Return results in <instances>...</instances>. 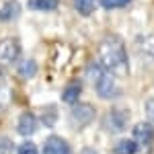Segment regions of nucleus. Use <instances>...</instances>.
I'll list each match as a JSON object with an SVG mask.
<instances>
[{
  "instance_id": "0eeeda50",
  "label": "nucleus",
  "mask_w": 154,
  "mask_h": 154,
  "mask_svg": "<svg viewBox=\"0 0 154 154\" xmlns=\"http://www.w3.org/2000/svg\"><path fill=\"white\" fill-rule=\"evenodd\" d=\"M43 154H70V144L60 136H51L43 146Z\"/></svg>"
},
{
  "instance_id": "1a4fd4ad",
  "label": "nucleus",
  "mask_w": 154,
  "mask_h": 154,
  "mask_svg": "<svg viewBox=\"0 0 154 154\" xmlns=\"http://www.w3.org/2000/svg\"><path fill=\"white\" fill-rule=\"evenodd\" d=\"M80 91H82V86H80V82H70L66 88H64V93H62V99L66 101V103H70V105H74V103H78V97H80Z\"/></svg>"
},
{
  "instance_id": "f03ea898",
  "label": "nucleus",
  "mask_w": 154,
  "mask_h": 154,
  "mask_svg": "<svg viewBox=\"0 0 154 154\" xmlns=\"http://www.w3.org/2000/svg\"><path fill=\"white\" fill-rule=\"evenodd\" d=\"M95 88H97V93H99L101 99H117L121 95V88H119L117 80H115V74H111V72H107V70L97 78Z\"/></svg>"
},
{
  "instance_id": "39448f33",
  "label": "nucleus",
  "mask_w": 154,
  "mask_h": 154,
  "mask_svg": "<svg viewBox=\"0 0 154 154\" xmlns=\"http://www.w3.org/2000/svg\"><path fill=\"white\" fill-rule=\"evenodd\" d=\"M93 117H95L93 105H88V103H74V107H72V111H70V123L76 130L88 125L93 121Z\"/></svg>"
},
{
  "instance_id": "7ed1b4c3",
  "label": "nucleus",
  "mask_w": 154,
  "mask_h": 154,
  "mask_svg": "<svg viewBox=\"0 0 154 154\" xmlns=\"http://www.w3.org/2000/svg\"><path fill=\"white\" fill-rule=\"evenodd\" d=\"M130 123V113L125 109H111L103 117V128L111 134H121Z\"/></svg>"
},
{
  "instance_id": "9b49d317",
  "label": "nucleus",
  "mask_w": 154,
  "mask_h": 154,
  "mask_svg": "<svg viewBox=\"0 0 154 154\" xmlns=\"http://www.w3.org/2000/svg\"><path fill=\"white\" fill-rule=\"evenodd\" d=\"M138 49H140L142 54H146V56L154 58V33L138 37Z\"/></svg>"
},
{
  "instance_id": "9d476101",
  "label": "nucleus",
  "mask_w": 154,
  "mask_h": 154,
  "mask_svg": "<svg viewBox=\"0 0 154 154\" xmlns=\"http://www.w3.org/2000/svg\"><path fill=\"white\" fill-rule=\"evenodd\" d=\"M19 2L17 0H11L6 2L2 8H0V21H11V19H17L19 17Z\"/></svg>"
},
{
  "instance_id": "2eb2a0df",
  "label": "nucleus",
  "mask_w": 154,
  "mask_h": 154,
  "mask_svg": "<svg viewBox=\"0 0 154 154\" xmlns=\"http://www.w3.org/2000/svg\"><path fill=\"white\" fill-rule=\"evenodd\" d=\"M138 152V144L134 140H121L115 144V154H136Z\"/></svg>"
},
{
  "instance_id": "20e7f679",
  "label": "nucleus",
  "mask_w": 154,
  "mask_h": 154,
  "mask_svg": "<svg viewBox=\"0 0 154 154\" xmlns=\"http://www.w3.org/2000/svg\"><path fill=\"white\" fill-rule=\"evenodd\" d=\"M21 56V41L14 37H6L0 41V66H11Z\"/></svg>"
},
{
  "instance_id": "aec40b11",
  "label": "nucleus",
  "mask_w": 154,
  "mask_h": 154,
  "mask_svg": "<svg viewBox=\"0 0 154 154\" xmlns=\"http://www.w3.org/2000/svg\"><path fill=\"white\" fill-rule=\"evenodd\" d=\"M82 154H97V152H95V150H91V148H84Z\"/></svg>"
},
{
  "instance_id": "6ab92c4d",
  "label": "nucleus",
  "mask_w": 154,
  "mask_h": 154,
  "mask_svg": "<svg viewBox=\"0 0 154 154\" xmlns=\"http://www.w3.org/2000/svg\"><path fill=\"white\" fill-rule=\"evenodd\" d=\"M146 115L150 119V123H154V99H150V101L146 103Z\"/></svg>"
},
{
  "instance_id": "a211bd4d",
  "label": "nucleus",
  "mask_w": 154,
  "mask_h": 154,
  "mask_svg": "<svg viewBox=\"0 0 154 154\" xmlns=\"http://www.w3.org/2000/svg\"><path fill=\"white\" fill-rule=\"evenodd\" d=\"M0 154H12V142L8 138H0Z\"/></svg>"
},
{
  "instance_id": "423d86ee",
  "label": "nucleus",
  "mask_w": 154,
  "mask_h": 154,
  "mask_svg": "<svg viewBox=\"0 0 154 154\" xmlns=\"http://www.w3.org/2000/svg\"><path fill=\"white\" fill-rule=\"evenodd\" d=\"M134 142L138 144V148H150L154 144V125L152 123H138L134 128Z\"/></svg>"
},
{
  "instance_id": "f3484780",
  "label": "nucleus",
  "mask_w": 154,
  "mask_h": 154,
  "mask_svg": "<svg viewBox=\"0 0 154 154\" xmlns=\"http://www.w3.org/2000/svg\"><path fill=\"white\" fill-rule=\"evenodd\" d=\"M101 2H103L105 8H121V6H125L130 0H101Z\"/></svg>"
},
{
  "instance_id": "ddd939ff",
  "label": "nucleus",
  "mask_w": 154,
  "mask_h": 154,
  "mask_svg": "<svg viewBox=\"0 0 154 154\" xmlns=\"http://www.w3.org/2000/svg\"><path fill=\"white\" fill-rule=\"evenodd\" d=\"M95 6H97V0H74V8L80 12L82 17H88L95 12Z\"/></svg>"
},
{
  "instance_id": "f8f14e48",
  "label": "nucleus",
  "mask_w": 154,
  "mask_h": 154,
  "mask_svg": "<svg viewBox=\"0 0 154 154\" xmlns=\"http://www.w3.org/2000/svg\"><path fill=\"white\" fill-rule=\"evenodd\" d=\"M37 74V64L35 60H25L19 64V76L21 78H33Z\"/></svg>"
},
{
  "instance_id": "6e6552de",
  "label": "nucleus",
  "mask_w": 154,
  "mask_h": 154,
  "mask_svg": "<svg viewBox=\"0 0 154 154\" xmlns=\"http://www.w3.org/2000/svg\"><path fill=\"white\" fill-rule=\"evenodd\" d=\"M17 130L21 136H31L37 131V117L33 113H23L19 117V123H17Z\"/></svg>"
},
{
  "instance_id": "4468645a",
  "label": "nucleus",
  "mask_w": 154,
  "mask_h": 154,
  "mask_svg": "<svg viewBox=\"0 0 154 154\" xmlns=\"http://www.w3.org/2000/svg\"><path fill=\"white\" fill-rule=\"evenodd\" d=\"M58 0H29V6L35 11H56L58 8Z\"/></svg>"
},
{
  "instance_id": "f257e3e1",
  "label": "nucleus",
  "mask_w": 154,
  "mask_h": 154,
  "mask_svg": "<svg viewBox=\"0 0 154 154\" xmlns=\"http://www.w3.org/2000/svg\"><path fill=\"white\" fill-rule=\"evenodd\" d=\"M99 64L107 72L115 76H125L130 72L128 66V51L123 45V39L117 35H107L99 43Z\"/></svg>"
},
{
  "instance_id": "dca6fc26",
  "label": "nucleus",
  "mask_w": 154,
  "mask_h": 154,
  "mask_svg": "<svg viewBox=\"0 0 154 154\" xmlns=\"http://www.w3.org/2000/svg\"><path fill=\"white\" fill-rule=\"evenodd\" d=\"M19 154H37V146L33 142H23L19 146Z\"/></svg>"
}]
</instances>
